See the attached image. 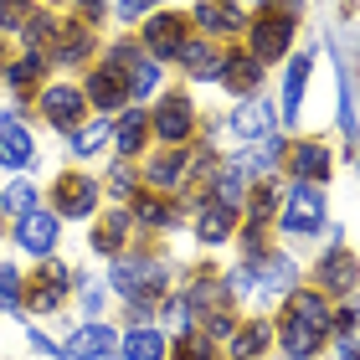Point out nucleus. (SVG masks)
Wrapping results in <instances>:
<instances>
[{
  "instance_id": "nucleus-1",
  "label": "nucleus",
  "mask_w": 360,
  "mask_h": 360,
  "mask_svg": "<svg viewBox=\"0 0 360 360\" xmlns=\"http://www.w3.org/2000/svg\"><path fill=\"white\" fill-rule=\"evenodd\" d=\"M330 335H335V314L324 293H288L283 319H278V340H283L288 360H309Z\"/></svg>"
},
{
  "instance_id": "nucleus-2",
  "label": "nucleus",
  "mask_w": 360,
  "mask_h": 360,
  "mask_svg": "<svg viewBox=\"0 0 360 360\" xmlns=\"http://www.w3.org/2000/svg\"><path fill=\"white\" fill-rule=\"evenodd\" d=\"M31 52H41L46 62H83L93 52V31L77 15H31L26 21Z\"/></svg>"
},
{
  "instance_id": "nucleus-3",
  "label": "nucleus",
  "mask_w": 360,
  "mask_h": 360,
  "mask_svg": "<svg viewBox=\"0 0 360 360\" xmlns=\"http://www.w3.org/2000/svg\"><path fill=\"white\" fill-rule=\"evenodd\" d=\"M68 268L62 263H41L37 273L21 283V293H15V304H26V309H37V314H46V309H62L68 304Z\"/></svg>"
},
{
  "instance_id": "nucleus-4",
  "label": "nucleus",
  "mask_w": 360,
  "mask_h": 360,
  "mask_svg": "<svg viewBox=\"0 0 360 360\" xmlns=\"http://www.w3.org/2000/svg\"><path fill=\"white\" fill-rule=\"evenodd\" d=\"M108 283L124 293V299H155L165 288V263H150V257H124V263L108 268Z\"/></svg>"
},
{
  "instance_id": "nucleus-5",
  "label": "nucleus",
  "mask_w": 360,
  "mask_h": 360,
  "mask_svg": "<svg viewBox=\"0 0 360 360\" xmlns=\"http://www.w3.org/2000/svg\"><path fill=\"white\" fill-rule=\"evenodd\" d=\"M144 46H150V57H180L191 46V15L186 11H155L144 21Z\"/></svg>"
},
{
  "instance_id": "nucleus-6",
  "label": "nucleus",
  "mask_w": 360,
  "mask_h": 360,
  "mask_svg": "<svg viewBox=\"0 0 360 360\" xmlns=\"http://www.w3.org/2000/svg\"><path fill=\"white\" fill-rule=\"evenodd\" d=\"M293 278H299L293 257L263 252V257H252V268H248V293H263V299H288V293H293Z\"/></svg>"
},
{
  "instance_id": "nucleus-7",
  "label": "nucleus",
  "mask_w": 360,
  "mask_h": 360,
  "mask_svg": "<svg viewBox=\"0 0 360 360\" xmlns=\"http://www.w3.org/2000/svg\"><path fill=\"white\" fill-rule=\"evenodd\" d=\"M293 11H257V21H252V57L257 62H273V57H283L288 52V41H293Z\"/></svg>"
},
{
  "instance_id": "nucleus-8",
  "label": "nucleus",
  "mask_w": 360,
  "mask_h": 360,
  "mask_svg": "<svg viewBox=\"0 0 360 360\" xmlns=\"http://www.w3.org/2000/svg\"><path fill=\"white\" fill-rule=\"evenodd\" d=\"M88 98L98 108H119L124 98H134L129 93V62H124V46H113V57L103 62V68H93V77H88Z\"/></svg>"
},
{
  "instance_id": "nucleus-9",
  "label": "nucleus",
  "mask_w": 360,
  "mask_h": 360,
  "mask_svg": "<svg viewBox=\"0 0 360 360\" xmlns=\"http://www.w3.org/2000/svg\"><path fill=\"white\" fill-rule=\"evenodd\" d=\"M283 226L288 232H319L324 226V195H319V186H293L288 191V206H283Z\"/></svg>"
},
{
  "instance_id": "nucleus-10",
  "label": "nucleus",
  "mask_w": 360,
  "mask_h": 360,
  "mask_svg": "<svg viewBox=\"0 0 360 360\" xmlns=\"http://www.w3.org/2000/svg\"><path fill=\"white\" fill-rule=\"evenodd\" d=\"M355 278H360V263H355V252H345V248H330L314 263L319 293H355Z\"/></svg>"
},
{
  "instance_id": "nucleus-11",
  "label": "nucleus",
  "mask_w": 360,
  "mask_h": 360,
  "mask_svg": "<svg viewBox=\"0 0 360 360\" xmlns=\"http://www.w3.org/2000/svg\"><path fill=\"white\" fill-rule=\"evenodd\" d=\"M52 201H57V211L62 217H88V211L98 206V180L93 175H77V170H68L52 186Z\"/></svg>"
},
{
  "instance_id": "nucleus-12",
  "label": "nucleus",
  "mask_w": 360,
  "mask_h": 360,
  "mask_svg": "<svg viewBox=\"0 0 360 360\" xmlns=\"http://www.w3.org/2000/svg\"><path fill=\"white\" fill-rule=\"evenodd\" d=\"M83 103H88V93H77V88H46L41 93V113H46V124L52 129H83Z\"/></svg>"
},
{
  "instance_id": "nucleus-13",
  "label": "nucleus",
  "mask_w": 360,
  "mask_h": 360,
  "mask_svg": "<svg viewBox=\"0 0 360 360\" xmlns=\"http://www.w3.org/2000/svg\"><path fill=\"white\" fill-rule=\"evenodd\" d=\"M113 345H119V335H113L108 324H83V330L68 335L62 355H68V360H113V355H119Z\"/></svg>"
},
{
  "instance_id": "nucleus-14",
  "label": "nucleus",
  "mask_w": 360,
  "mask_h": 360,
  "mask_svg": "<svg viewBox=\"0 0 360 360\" xmlns=\"http://www.w3.org/2000/svg\"><path fill=\"white\" fill-rule=\"evenodd\" d=\"M191 119H195L191 98L186 93H170V98H160V108H155V134L165 144H186L191 139Z\"/></svg>"
},
{
  "instance_id": "nucleus-15",
  "label": "nucleus",
  "mask_w": 360,
  "mask_h": 360,
  "mask_svg": "<svg viewBox=\"0 0 360 360\" xmlns=\"http://www.w3.org/2000/svg\"><path fill=\"white\" fill-rule=\"evenodd\" d=\"M273 98H248L237 113H232V134L242 139V144H257V139H268L273 134Z\"/></svg>"
},
{
  "instance_id": "nucleus-16",
  "label": "nucleus",
  "mask_w": 360,
  "mask_h": 360,
  "mask_svg": "<svg viewBox=\"0 0 360 360\" xmlns=\"http://www.w3.org/2000/svg\"><path fill=\"white\" fill-rule=\"evenodd\" d=\"M15 242H21L26 252L46 257V252H52V242H57V217H52V211H26V217L15 221Z\"/></svg>"
},
{
  "instance_id": "nucleus-17",
  "label": "nucleus",
  "mask_w": 360,
  "mask_h": 360,
  "mask_svg": "<svg viewBox=\"0 0 360 360\" xmlns=\"http://www.w3.org/2000/svg\"><path fill=\"white\" fill-rule=\"evenodd\" d=\"M31 155H37V144H31L26 124L21 119H0V165L21 170V165H31Z\"/></svg>"
},
{
  "instance_id": "nucleus-18",
  "label": "nucleus",
  "mask_w": 360,
  "mask_h": 360,
  "mask_svg": "<svg viewBox=\"0 0 360 360\" xmlns=\"http://www.w3.org/2000/svg\"><path fill=\"white\" fill-rule=\"evenodd\" d=\"M221 83L226 88H232V93H257V83H263V62H257L252 52H232V57H226L221 62Z\"/></svg>"
},
{
  "instance_id": "nucleus-19",
  "label": "nucleus",
  "mask_w": 360,
  "mask_h": 360,
  "mask_svg": "<svg viewBox=\"0 0 360 360\" xmlns=\"http://www.w3.org/2000/svg\"><path fill=\"white\" fill-rule=\"evenodd\" d=\"M191 21L201 26V31H217V37H226V31L242 26V11H237V0H201Z\"/></svg>"
},
{
  "instance_id": "nucleus-20",
  "label": "nucleus",
  "mask_w": 360,
  "mask_h": 360,
  "mask_svg": "<svg viewBox=\"0 0 360 360\" xmlns=\"http://www.w3.org/2000/svg\"><path fill=\"white\" fill-rule=\"evenodd\" d=\"M324 175H330V155H324V144L304 139L299 150H293V180H304V186H319Z\"/></svg>"
},
{
  "instance_id": "nucleus-21",
  "label": "nucleus",
  "mask_w": 360,
  "mask_h": 360,
  "mask_svg": "<svg viewBox=\"0 0 360 360\" xmlns=\"http://www.w3.org/2000/svg\"><path fill=\"white\" fill-rule=\"evenodd\" d=\"M124 62H129V93H134V98H150V93L160 88V62L139 57L134 46H124Z\"/></svg>"
},
{
  "instance_id": "nucleus-22",
  "label": "nucleus",
  "mask_w": 360,
  "mask_h": 360,
  "mask_svg": "<svg viewBox=\"0 0 360 360\" xmlns=\"http://www.w3.org/2000/svg\"><path fill=\"white\" fill-rule=\"evenodd\" d=\"M309 68H314V57H293L288 62V77H283V113H288V119H299V108H304Z\"/></svg>"
},
{
  "instance_id": "nucleus-23",
  "label": "nucleus",
  "mask_w": 360,
  "mask_h": 360,
  "mask_svg": "<svg viewBox=\"0 0 360 360\" xmlns=\"http://www.w3.org/2000/svg\"><path fill=\"white\" fill-rule=\"evenodd\" d=\"M232 226H237V211L206 201L201 206V221H195V237H201V242H226V237H232Z\"/></svg>"
},
{
  "instance_id": "nucleus-24",
  "label": "nucleus",
  "mask_w": 360,
  "mask_h": 360,
  "mask_svg": "<svg viewBox=\"0 0 360 360\" xmlns=\"http://www.w3.org/2000/svg\"><path fill=\"white\" fill-rule=\"evenodd\" d=\"M180 62L191 68V77H221V62H226V52H217L211 41H191L186 52H180Z\"/></svg>"
},
{
  "instance_id": "nucleus-25",
  "label": "nucleus",
  "mask_w": 360,
  "mask_h": 360,
  "mask_svg": "<svg viewBox=\"0 0 360 360\" xmlns=\"http://www.w3.org/2000/svg\"><path fill=\"white\" fill-rule=\"evenodd\" d=\"M41 68H46V57H41V52H26V57H15V62H11V72H6V77H11V88L26 98V93H37Z\"/></svg>"
},
{
  "instance_id": "nucleus-26",
  "label": "nucleus",
  "mask_w": 360,
  "mask_h": 360,
  "mask_svg": "<svg viewBox=\"0 0 360 360\" xmlns=\"http://www.w3.org/2000/svg\"><path fill=\"white\" fill-rule=\"evenodd\" d=\"M268 335H273V324H268V319H252V324H242V330L232 335V355H237V360H252L257 350L268 345Z\"/></svg>"
},
{
  "instance_id": "nucleus-27",
  "label": "nucleus",
  "mask_w": 360,
  "mask_h": 360,
  "mask_svg": "<svg viewBox=\"0 0 360 360\" xmlns=\"http://www.w3.org/2000/svg\"><path fill=\"white\" fill-rule=\"evenodd\" d=\"M144 134H150V119H144L139 108H134V113H124L119 129H113V139H119V150H124V155H139V150H144Z\"/></svg>"
},
{
  "instance_id": "nucleus-28",
  "label": "nucleus",
  "mask_w": 360,
  "mask_h": 360,
  "mask_svg": "<svg viewBox=\"0 0 360 360\" xmlns=\"http://www.w3.org/2000/svg\"><path fill=\"white\" fill-rule=\"evenodd\" d=\"M134 211H139L150 226H175V221H180V206H175V201H160V195H150V191L134 195Z\"/></svg>"
},
{
  "instance_id": "nucleus-29",
  "label": "nucleus",
  "mask_w": 360,
  "mask_h": 360,
  "mask_svg": "<svg viewBox=\"0 0 360 360\" xmlns=\"http://www.w3.org/2000/svg\"><path fill=\"white\" fill-rule=\"evenodd\" d=\"M124 360H160L165 355V340H160V330H134L124 340V350H119Z\"/></svg>"
},
{
  "instance_id": "nucleus-30",
  "label": "nucleus",
  "mask_w": 360,
  "mask_h": 360,
  "mask_svg": "<svg viewBox=\"0 0 360 360\" xmlns=\"http://www.w3.org/2000/svg\"><path fill=\"white\" fill-rule=\"evenodd\" d=\"M242 175H248L242 165L221 170V175H217V186H211V201H217V206H226V211H237V206H242Z\"/></svg>"
},
{
  "instance_id": "nucleus-31",
  "label": "nucleus",
  "mask_w": 360,
  "mask_h": 360,
  "mask_svg": "<svg viewBox=\"0 0 360 360\" xmlns=\"http://www.w3.org/2000/svg\"><path fill=\"white\" fill-rule=\"evenodd\" d=\"M124 237H129V217H108V221L93 226V248H98V252H119Z\"/></svg>"
},
{
  "instance_id": "nucleus-32",
  "label": "nucleus",
  "mask_w": 360,
  "mask_h": 360,
  "mask_svg": "<svg viewBox=\"0 0 360 360\" xmlns=\"http://www.w3.org/2000/svg\"><path fill=\"white\" fill-rule=\"evenodd\" d=\"M175 175H186V150H180V144L170 155L150 160V175H144V180H155V186H175Z\"/></svg>"
},
{
  "instance_id": "nucleus-33",
  "label": "nucleus",
  "mask_w": 360,
  "mask_h": 360,
  "mask_svg": "<svg viewBox=\"0 0 360 360\" xmlns=\"http://www.w3.org/2000/svg\"><path fill=\"white\" fill-rule=\"evenodd\" d=\"M273 206H278V191H273V180H257V186H252V201H248V221L268 226Z\"/></svg>"
},
{
  "instance_id": "nucleus-34",
  "label": "nucleus",
  "mask_w": 360,
  "mask_h": 360,
  "mask_svg": "<svg viewBox=\"0 0 360 360\" xmlns=\"http://www.w3.org/2000/svg\"><path fill=\"white\" fill-rule=\"evenodd\" d=\"M108 139H113L108 119H103V124H88V129H72V150H77V155H98Z\"/></svg>"
},
{
  "instance_id": "nucleus-35",
  "label": "nucleus",
  "mask_w": 360,
  "mask_h": 360,
  "mask_svg": "<svg viewBox=\"0 0 360 360\" xmlns=\"http://www.w3.org/2000/svg\"><path fill=\"white\" fill-rule=\"evenodd\" d=\"M175 360H217V345H211V340L206 335H180L175 340Z\"/></svg>"
},
{
  "instance_id": "nucleus-36",
  "label": "nucleus",
  "mask_w": 360,
  "mask_h": 360,
  "mask_svg": "<svg viewBox=\"0 0 360 360\" xmlns=\"http://www.w3.org/2000/svg\"><path fill=\"white\" fill-rule=\"evenodd\" d=\"M6 211H11V217H26V211H37V186H31V180H15V186L6 191Z\"/></svg>"
},
{
  "instance_id": "nucleus-37",
  "label": "nucleus",
  "mask_w": 360,
  "mask_h": 360,
  "mask_svg": "<svg viewBox=\"0 0 360 360\" xmlns=\"http://www.w3.org/2000/svg\"><path fill=\"white\" fill-rule=\"evenodd\" d=\"M31 11L26 0H0V31H26V21H31Z\"/></svg>"
},
{
  "instance_id": "nucleus-38",
  "label": "nucleus",
  "mask_w": 360,
  "mask_h": 360,
  "mask_svg": "<svg viewBox=\"0 0 360 360\" xmlns=\"http://www.w3.org/2000/svg\"><path fill=\"white\" fill-rule=\"evenodd\" d=\"M170 324H175L180 335H186L191 324H195V309H191V299H175V304H170Z\"/></svg>"
},
{
  "instance_id": "nucleus-39",
  "label": "nucleus",
  "mask_w": 360,
  "mask_h": 360,
  "mask_svg": "<svg viewBox=\"0 0 360 360\" xmlns=\"http://www.w3.org/2000/svg\"><path fill=\"white\" fill-rule=\"evenodd\" d=\"M15 293H21V278H15V268H0V299L15 304Z\"/></svg>"
},
{
  "instance_id": "nucleus-40",
  "label": "nucleus",
  "mask_w": 360,
  "mask_h": 360,
  "mask_svg": "<svg viewBox=\"0 0 360 360\" xmlns=\"http://www.w3.org/2000/svg\"><path fill=\"white\" fill-rule=\"evenodd\" d=\"M113 191H119V195H129V191H134V175H129V165H113Z\"/></svg>"
},
{
  "instance_id": "nucleus-41",
  "label": "nucleus",
  "mask_w": 360,
  "mask_h": 360,
  "mask_svg": "<svg viewBox=\"0 0 360 360\" xmlns=\"http://www.w3.org/2000/svg\"><path fill=\"white\" fill-rule=\"evenodd\" d=\"M144 11H150V0H119V15H124V21H134V15H144Z\"/></svg>"
},
{
  "instance_id": "nucleus-42",
  "label": "nucleus",
  "mask_w": 360,
  "mask_h": 360,
  "mask_svg": "<svg viewBox=\"0 0 360 360\" xmlns=\"http://www.w3.org/2000/svg\"><path fill=\"white\" fill-rule=\"evenodd\" d=\"M57 6H68V11H88V15H98V11H103V0H57Z\"/></svg>"
},
{
  "instance_id": "nucleus-43",
  "label": "nucleus",
  "mask_w": 360,
  "mask_h": 360,
  "mask_svg": "<svg viewBox=\"0 0 360 360\" xmlns=\"http://www.w3.org/2000/svg\"><path fill=\"white\" fill-rule=\"evenodd\" d=\"M31 345H37L41 355H62V345H52V340H46V335H37V330H31Z\"/></svg>"
},
{
  "instance_id": "nucleus-44",
  "label": "nucleus",
  "mask_w": 360,
  "mask_h": 360,
  "mask_svg": "<svg viewBox=\"0 0 360 360\" xmlns=\"http://www.w3.org/2000/svg\"><path fill=\"white\" fill-rule=\"evenodd\" d=\"M0 77H6V62H0Z\"/></svg>"
},
{
  "instance_id": "nucleus-45",
  "label": "nucleus",
  "mask_w": 360,
  "mask_h": 360,
  "mask_svg": "<svg viewBox=\"0 0 360 360\" xmlns=\"http://www.w3.org/2000/svg\"><path fill=\"white\" fill-rule=\"evenodd\" d=\"M248 6H257V0H248Z\"/></svg>"
}]
</instances>
